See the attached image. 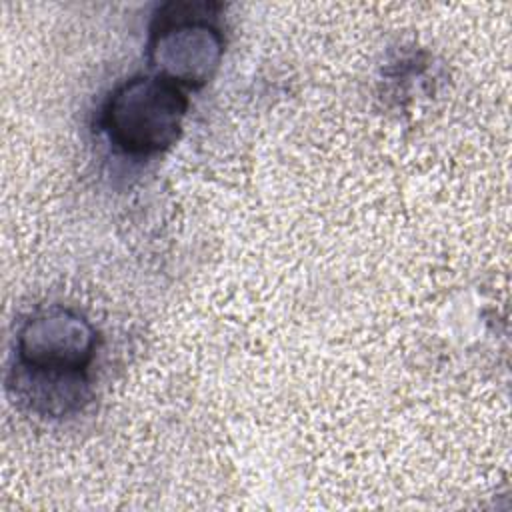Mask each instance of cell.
Masks as SVG:
<instances>
[{"instance_id":"6da1fadb","label":"cell","mask_w":512,"mask_h":512,"mask_svg":"<svg viewBox=\"0 0 512 512\" xmlns=\"http://www.w3.org/2000/svg\"><path fill=\"white\" fill-rule=\"evenodd\" d=\"M188 100L162 76H138L118 86L104 110L108 138L126 154L148 156L170 148L182 128Z\"/></svg>"},{"instance_id":"7a4b0ae2","label":"cell","mask_w":512,"mask_h":512,"mask_svg":"<svg viewBox=\"0 0 512 512\" xmlns=\"http://www.w3.org/2000/svg\"><path fill=\"white\" fill-rule=\"evenodd\" d=\"M212 4L172 2L160 10L152 32L150 62L158 76L184 86H202L216 72L224 40L208 20Z\"/></svg>"},{"instance_id":"3957f363","label":"cell","mask_w":512,"mask_h":512,"mask_svg":"<svg viewBox=\"0 0 512 512\" xmlns=\"http://www.w3.org/2000/svg\"><path fill=\"white\" fill-rule=\"evenodd\" d=\"M16 350L18 364L26 372L80 378L94 358L96 332L80 314L52 306L22 324Z\"/></svg>"}]
</instances>
